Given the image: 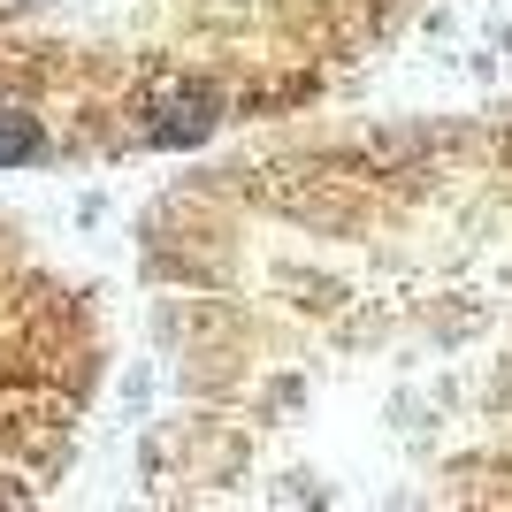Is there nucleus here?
<instances>
[{
	"mask_svg": "<svg viewBox=\"0 0 512 512\" xmlns=\"http://www.w3.org/2000/svg\"><path fill=\"white\" fill-rule=\"evenodd\" d=\"M207 130H214V100H207V92H192V100H169V107H161L153 146H192V138H207Z\"/></svg>",
	"mask_w": 512,
	"mask_h": 512,
	"instance_id": "1",
	"label": "nucleus"
},
{
	"mask_svg": "<svg viewBox=\"0 0 512 512\" xmlns=\"http://www.w3.org/2000/svg\"><path fill=\"white\" fill-rule=\"evenodd\" d=\"M16 161H39V123L0 107V169H16Z\"/></svg>",
	"mask_w": 512,
	"mask_h": 512,
	"instance_id": "2",
	"label": "nucleus"
}]
</instances>
